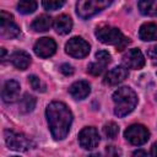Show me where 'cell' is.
<instances>
[{"label":"cell","mask_w":157,"mask_h":157,"mask_svg":"<svg viewBox=\"0 0 157 157\" xmlns=\"http://www.w3.org/2000/svg\"><path fill=\"white\" fill-rule=\"evenodd\" d=\"M147 55H148L150 60L152 61V64L157 65V45L150 47L148 50H147Z\"/></svg>","instance_id":"28"},{"label":"cell","mask_w":157,"mask_h":157,"mask_svg":"<svg viewBox=\"0 0 157 157\" xmlns=\"http://www.w3.org/2000/svg\"><path fill=\"white\" fill-rule=\"evenodd\" d=\"M139 37L142 40H157V25L152 22L144 23L139 29Z\"/></svg>","instance_id":"16"},{"label":"cell","mask_w":157,"mask_h":157,"mask_svg":"<svg viewBox=\"0 0 157 157\" xmlns=\"http://www.w3.org/2000/svg\"><path fill=\"white\" fill-rule=\"evenodd\" d=\"M91 92V86L87 81H76L69 87V93L75 99H85Z\"/></svg>","instance_id":"14"},{"label":"cell","mask_w":157,"mask_h":157,"mask_svg":"<svg viewBox=\"0 0 157 157\" xmlns=\"http://www.w3.org/2000/svg\"><path fill=\"white\" fill-rule=\"evenodd\" d=\"M78 142L85 150H93L99 144V135L96 128L86 126L78 134Z\"/></svg>","instance_id":"9"},{"label":"cell","mask_w":157,"mask_h":157,"mask_svg":"<svg viewBox=\"0 0 157 157\" xmlns=\"http://www.w3.org/2000/svg\"><path fill=\"white\" fill-rule=\"evenodd\" d=\"M4 137H5V142H6L7 147L13 151L23 152V151L29 150L33 146L32 141L28 137H26L23 134H18L12 130H6L4 134Z\"/></svg>","instance_id":"5"},{"label":"cell","mask_w":157,"mask_h":157,"mask_svg":"<svg viewBox=\"0 0 157 157\" xmlns=\"http://www.w3.org/2000/svg\"><path fill=\"white\" fill-rule=\"evenodd\" d=\"M37 2L36 1H32V0H23V1H20L18 5H17V10L18 12L23 13V15H27V13H32L36 11L37 9Z\"/></svg>","instance_id":"21"},{"label":"cell","mask_w":157,"mask_h":157,"mask_svg":"<svg viewBox=\"0 0 157 157\" xmlns=\"http://www.w3.org/2000/svg\"><path fill=\"white\" fill-rule=\"evenodd\" d=\"M90 44L81 37H72L65 44V52L72 58H85L90 53Z\"/></svg>","instance_id":"8"},{"label":"cell","mask_w":157,"mask_h":157,"mask_svg":"<svg viewBox=\"0 0 157 157\" xmlns=\"http://www.w3.org/2000/svg\"><path fill=\"white\" fill-rule=\"evenodd\" d=\"M45 114L52 136L55 140L65 139L72 123V113L67 105L63 102H52L47 107Z\"/></svg>","instance_id":"1"},{"label":"cell","mask_w":157,"mask_h":157,"mask_svg":"<svg viewBox=\"0 0 157 157\" xmlns=\"http://www.w3.org/2000/svg\"><path fill=\"white\" fill-rule=\"evenodd\" d=\"M109 5L110 1L107 0H83L76 4V12L81 18L86 20L94 16L99 11L104 10Z\"/></svg>","instance_id":"4"},{"label":"cell","mask_w":157,"mask_h":157,"mask_svg":"<svg viewBox=\"0 0 157 157\" xmlns=\"http://www.w3.org/2000/svg\"><path fill=\"white\" fill-rule=\"evenodd\" d=\"M119 132V126L114 121H109L103 126V134L107 139H114Z\"/></svg>","instance_id":"22"},{"label":"cell","mask_w":157,"mask_h":157,"mask_svg":"<svg viewBox=\"0 0 157 157\" xmlns=\"http://www.w3.org/2000/svg\"><path fill=\"white\" fill-rule=\"evenodd\" d=\"M124 136L131 145L140 146L147 142V140L150 139V131L141 124H132L125 130Z\"/></svg>","instance_id":"6"},{"label":"cell","mask_w":157,"mask_h":157,"mask_svg":"<svg viewBox=\"0 0 157 157\" xmlns=\"http://www.w3.org/2000/svg\"><path fill=\"white\" fill-rule=\"evenodd\" d=\"M60 71H61V74L69 76V75H72L74 74V67L71 65H69V64H61Z\"/></svg>","instance_id":"29"},{"label":"cell","mask_w":157,"mask_h":157,"mask_svg":"<svg viewBox=\"0 0 157 157\" xmlns=\"http://www.w3.org/2000/svg\"><path fill=\"white\" fill-rule=\"evenodd\" d=\"M11 63L13 64L15 67H17L18 70H26L29 64H31V56L28 53L23 52V50H16L11 54L10 56Z\"/></svg>","instance_id":"15"},{"label":"cell","mask_w":157,"mask_h":157,"mask_svg":"<svg viewBox=\"0 0 157 157\" xmlns=\"http://www.w3.org/2000/svg\"><path fill=\"white\" fill-rule=\"evenodd\" d=\"M112 98L114 102V113L120 118L130 114L137 104L136 93L128 86L120 87L117 91H114Z\"/></svg>","instance_id":"2"},{"label":"cell","mask_w":157,"mask_h":157,"mask_svg":"<svg viewBox=\"0 0 157 157\" xmlns=\"http://www.w3.org/2000/svg\"><path fill=\"white\" fill-rule=\"evenodd\" d=\"M105 66H107V64H105V63H102V61L97 60V61L91 63V64L88 65L87 71H88L90 74H92L93 76H98V75H101V74L104 71Z\"/></svg>","instance_id":"23"},{"label":"cell","mask_w":157,"mask_h":157,"mask_svg":"<svg viewBox=\"0 0 157 157\" xmlns=\"http://www.w3.org/2000/svg\"><path fill=\"white\" fill-rule=\"evenodd\" d=\"M52 25H54V23H53V20H52L50 16L40 15L37 18H34V21L32 22L31 27L36 32H45V31H48L52 27Z\"/></svg>","instance_id":"18"},{"label":"cell","mask_w":157,"mask_h":157,"mask_svg":"<svg viewBox=\"0 0 157 157\" xmlns=\"http://www.w3.org/2000/svg\"><path fill=\"white\" fill-rule=\"evenodd\" d=\"M28 80H29V83H31V86H32L33 90L40 91V92H44V91H45V85H44V83L40 81V78L37 77L36 75H31V76L28 77Z\"/></svg>","instance_id":"24"},{"label":"cell","mask_w":157,"mask_h":157,"mask_svg":"<svg viewBox=\"0 0 157 157\" xmlns=\"http://www.w3.org/2000/svg\"><path fill=\"white\" fill-rule=\"evenodd\" d=\"M33 50H34L36 55H38L40 58H49L55 53L56 43L54 42L53 38L43 37V38H39L36 42V44L33 47Z\"/></svg>","instance_id":"11"},{"label":"cell","mask_w":157,"mask_h":157,"mask_svg":"<svg viewBox=\"0 0 157 157\" xmlns=\"http://www.w3.org/2000/svg\"><path fill=\"white\" fill-rule=\"evenodd\" d=\"M64 4H65V1H53V0H50V1H43L42 2L43 7L45 10H48V11H55V10L60 9L61 6H64Z\"/></svg>","instance_id":"25"},{"label":"cell","mask_w":157,"mask_h":157,"mask_svg":"<svg viewBox=\"0 0 157 157\" xmlns=\"http://www.w3.org/2000/svg\"><path fill=\"white\" fill-rule=\"evenodd\" d=\"M20 96V83L15 80H9L4 83L1 91V98L5 103H13Z\"/></svg>","instance_id":"12"},{"label":"cell","mask_w":157,"mask_h":157,"mask_svg":"<svg viewBox=\"0 0 157 157\" xmlns=\"http://www.w3.org/2000/svg\"><path fill=\"white\" fill-rule=\"evenodd\" d=\"M5 55H6V50H5V48H1V59L2 60H5Z\"/></svg>","instance_id":"32"},{"label":"cell","mask_w":157,"mask_h":157,"mask_svg":"<svg viewBox=\"0 0 157 157\" xmlns=\"http://www.w3.org/2000/svg\"><path fill=\"white\" fill-rule=\"evenodd\" d=\"M53 26L59 34H67L72 28V21L67 15H60L54 20Z\"/></svg>","instance_id":"17"},{"label":"cell","mask_w":157,"mask_h":157,"mask_svg":"<svg viewBox=\"0 0 157 157\" xmlns=\"http://www.w3.org/2000/svg\"><path fill=\"white\" fill-rule=\"evenodd\" d=\"M128 70L125 66H115L112 70H109L104 77V83L109 85V86H114L118 85L120 82H123L126 77H128Z\"/></svg>","instance_id":"13"},{"label":"cell","mask_w":157,"mask_h":157,"mask_svg":"<svg viewBox=\"0 0 157 157\" xmlns=\"http://www.w3.org/2000/svg\"><path fill=\"white\" fill-rule=\"evenodd\" d=\"M156 97H157V94H156Z\"/></svg>","instance_id":"35"},{"label":"cell","mask_w":157,"mask_h":157,"mask_svg":"<svg viewBox=\"0 0 157 157\" xmlns=\"http://www.w3.org/2000/svg\"><path fill=\"white\" fill-rule=\"evenodd\" d=\"M34 107H36V98L29 93L23 94V97L20 101V110L22 113H29L34 109Z\"/></svg>","instance_id":"20"},{"label":"cell","mask_w":157,"mask_h":157,"mask_svg":"<svg viewBox=\"0 0 157 157\" xmlns=\"http://www.w3.org/2000/svg\"><path fill=\"white\" fill-rule=\"evenodd\" d=\"M96 37L99 39V42L104 44H112L117 47V50L124 49L129 43L130 39L124 37L120 29L115 27H109V26H102L96 29Z\"/></svg>","instance_id":"3"},{"label":"cell","mask_w":157,"mask_h":157,"mask_svg":"<svg viewBox=\"0 0 157 157\" xmlns=\"http://www.w3.org/2000/svg\"><path fill=\"white\" fill-rule=\"evenodd\" d=\"M96 59L102 61V63H105L108 64L110 61V54L107 52V50H99L96 53Z\"/></svg>","instance_id":"27"},{"label":"cell","mask_w":157,"mask_h":157,"mask_svg":"<svg viewBox=\"0 0 157 157\" xmlns=\"http://www.w3.org/2000/svg\"><path fill=\"white\" fill-rule=\"evenodd\" d=\"M151 156L152 157H157V142H155L151 147Z\"/></svg>","instance_id":"31"},{"label":"cell","mask_w":157,"mask_h":157,"mask_svg":"<svg viewBox=\"0 0 157 157\" xmlns=\"http://www.w3.org/2000/svg\"><path fill=\"white\" fill-rule=\"evenodd\" d=\"M88 157H102L99 153H92V155H90Z\"/></svg>","instance_id":"33"},{"label":"cell","mask_w":157,"mask_h":157,"mask_svg":"<svg viewBox=\"0 0 157 157\" xmlns=\"http://www.w3.org/2000/svg\"><path fill=\"white\" fill-rule=\"evenodd\" d=\"M20 27L13 22L12 15L1 11L0 12V36L4 39H12L20 36Z\"/></svg>","instance_id":"7"},{"label":"cell","mask_w":157,"mask_h":157,"mask_svg":"<svg viewBox=\"0 0 157 157\" xmlns=\"http://www.w3.org/2000/svg\"><path fill=\"white\" fill-rule=\"evenodd\" d=\"M105 156L107 157H120L121 156V150L114 145H109L105 147Z\"/></svg>","instance_id":"26"},{"label":"cell","mask_w":157,"mask_h":157,"mask_svg":"<svg viewBox=\"0 0 157 157\" xmlns=\"http://www.w3.org/2000/svg\"><path fill=\"white\" fill-rule=\"evenodd\" d=\"M139 10L146 16H157V0H142L137 2Z\"/></svg>","instance_id":"19"},{"label":"cell","mask_w":157,"mask_h":157,"mask_svg":"<svg viewBox=\"0 0 157 157\" xmlns=\"http://www.w3.org/2000/svg\"><path fill=\"white\" fill-rule=\"evenodd\" d=\"M13 157H17V156H13Z\"/></svg>","instance_id":"34"},{"label":"cell","mask_w":157,"mask_h":157,"mask_svg":"<svg viewBox=\"0 0 157 157\" xmlns=\"http://www.w3.org/2000/svg\"><path fill=\"white\" fill-rule=\"evenodd\" d=\"M123 64L125 67L129 69H134V70H140L144 67L145 65V58L144 54L141 53L140 49L134 48L128 50L124 55H123Z\"/></svg>","instance_id":"10"},{"label":"cell","mask_w":157,"mask_h":157,"mask_svg":"<svg viewBox=\"0 0 157 157\" xmlns=\"http://www.w3.org/2000/svg\"><path fill=\"white\" fill-rule=\"evenodd\" d=\"M131 157H148V155H147V152L144 151V150H136V151L132 152Z\"/></svg>","instance_id":"30"}]
</instances>
